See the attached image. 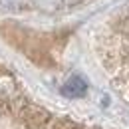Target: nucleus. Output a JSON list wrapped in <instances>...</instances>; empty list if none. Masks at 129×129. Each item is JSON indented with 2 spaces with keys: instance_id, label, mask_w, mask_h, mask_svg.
<instances>
[{
  "instance_id": "f03ea898",
  "label": "nucleus",
  "mask_w": 129,
  "mask_h": 129,
  "mask_svg": "<svg viewBox=\"0 0 129 129\" xmlns=\"http://www.w3.org/2000/svg\"><path fill=\"white\" fill-rule=\"evenodd\" d=\"M62 95L70 97V99H80L87 93V81L83 80L81 76H72L70 80L62 85Z\"/></svg>"
},
{
  "instance_id": "423d86ee",
  "label": "nucleus",
  "mask_w": 129,
  "mask_h": 129,
  "mask_svg": "<svg viewBox=\"0 0 129 129\" xmlns=\"http://www.w3.org/2000/svg\"><path fill=\"white\" fill-rule=\"evenodd\" d=\"M68 6H78V4H81V2H85V0H64Z\"/></svg>"
},
{
  "instance_id": "39448f33",
  "label": "nucleus",
  "mask_w": 129,
  "mask_h": 129,
  "mask_svg": "<svg viewBox=\"0 0 129 129\" xmlns=\"http://www.w3.org/2000/svg\"><path fill=\"white\" fill-rule=\"evenodd\" d=\"M0 6L10 12H18L24 8V0H0Z\"/></svg>"
},
{
  "instance_id": "20e7f679",
  "label": "nucleus",
  "mask_w": 129,
  "mask_h": 129,
  "mask_svg": "<svg viewBox=\"0 0 129 129\" xmlns=\"http://www.w3.org/2000/svg\"><path fill=\"white\" fill-rule=\"evenodd\" d=\"M48 129H83V127H81L78 121L70 119V117H60V119H52Z\"/></svg>"
},
{
  "instance_id": "7ed1b4c3",
  "label": "nucleus",
  "mask_w": 129,
  "mask_h": 129,
  "mask_svg": "<svg viewBox=\"0 0 129 129\" xmlns=\"http://www.w3.org/2000/svg\"><path fill=\"white\" fill-rule=\"evenodd\" d=\"M34 8H38L40 12H46V14H54V12H60L66 6L64 0H32Z\"/></svg>"
},
{
  "instance_id": "f257e3e1",
  "label": "nucleus",
  "mask_w": 129,
  "mask_h": 129,
  "mask_svg": "<svg viewBox=\"0 0 129 129\" xmlns=\"http://www.w3.org/2000/svg\"><path fill=\"white\" fill-rule=\"evenodd\" d=\"M10 111L28 129H46L52 123V113L46 107H42L38 103H32V101H28L24 97H18V95L12 99Z\"/></svg>"
}]
</instances>
